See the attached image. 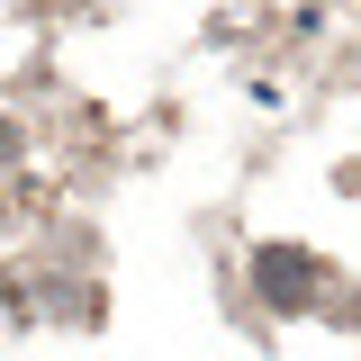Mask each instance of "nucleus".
<instances>
[{"label": "nucleus", "mask_w": 361, "mask_h": 361, "mask_svg": "<svg viewBox=\"0 0 361 361\" xmlns=\"http://www.w3.org/2000/svg\"><path fill=\"white\" fill-rule=\"evenodd\" d=\"M253 289H262L280 316H298V307H316L325 271H316V253H298V244H262V253H253Z\"/></svg>", "instance_id": "obj_1"}]
</instances>
